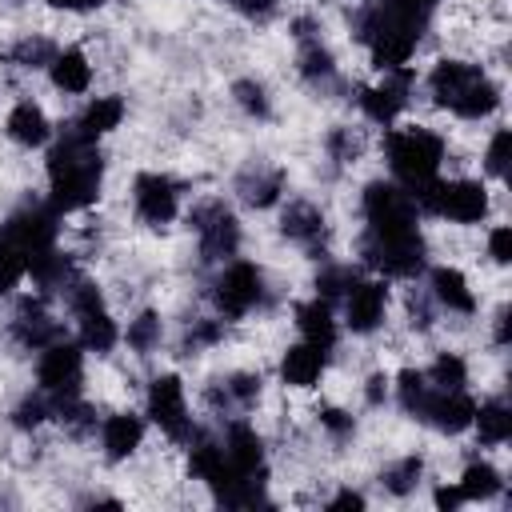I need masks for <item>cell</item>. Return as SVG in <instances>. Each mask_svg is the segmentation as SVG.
Listing matches in <instances>:
<instances>
[{
  "instance_id": "1",
  "label": "cell",
  "mask_w": 512,
  "mask_h": 512,
  "mask_svg": "<svg viewBox=\"0 0 512 512\" xmlns=\"http://www.w3.org/2000/svg\"><path fill=\"white\" fill-rule=\"evenodd\" d=\"M416 100L424 116H436L452 128L480 132L504 116L508 104V72L492 68L484 56L436 48L420 60Z\"/></svg>"
},
{
  "instance_id": "2",
  "label": "cell",
  "mask_w": 512,
  "mask_h": 512,
  "mask_svg": "<svg viewBox=\"0 0 512 512\" xmlns=\"http://www.w3.org/2000/svg\"><path fill=\"white\" fill-rule=\"evenodd\" d=\"M112 168H116L112 164V144H96V140L80 136L76 128H68L60 120L56 140L36 160L40 196L60 220H72V216L92 212L108 200Z\"/></svg>"
},
{
  "instance_id": "3",
  "label": "cell",
  "mask_w": 512,
  "mask_h": 512,
  "mask_svg": "<svg viewBox=\"0 0 512 512\" xmlns=\"http://www.w3.org/2000/svg\"><path fill=\"white\" fill-rule=\"evenodd\" d=\"M200 188V180L192 172H184L180 164H160V160H140L124 172V184L112 200V208L120 212L128 236L140 240H172L180 232L188 196Z\"/></svg>"
},
{
  "instance_id": "4",
  "label": "cell",
  "mask_w": 512,
  "mask_h": 512,
  "mask_svg": "<svg viewBox=\"0 0 512 512\" xmlns=\"http://www.w3.org/2000/svg\"><path fill=\"white\" fill-rule=\"evenodd\" d=\"M452 148L456 140L444 120L412 112L392 128L376 132V168L396 184H404L408 192H420L424 184H432L452 168Z\"/></svg>"
},
{
  "instance_id": "5",
  "label": "cell",
  "mask_w": 512,
  "mask_h": 512,
  "mask_svg": "<svg viewBox=\"0 0 512 512\" xmlns=\"http://www.w3.org/2000/svg\"><path fill=\"white\" fill-rule=\"evenodd\" d=\"M268 236L300 268H312V264L344 252V228H340L332 192H316V188H300V184L268 216Z\"/></svg>"
},
{
  "instance_id": "6",
  "label": "cell",
  "mask_w": 512,
  "mask_h": 512,
  "mask_svg": "<svg viewBox=\"0 0 512 512\" xmlns=\"http://www.w3.org/2000/svg\"><path fill=\"white\" fill-rule=\"evenodd\" d=\"M504 192L500 184H488L476 172H444L432 184H424L416 196L420 216L428 228H452V232H480L488 220L508 216L504 212Z\"/></svg>"
},
{
  "instance_id": "7",
  "label": "cell",
  "mask_w": 512,
  "mask_h": 512,
  "mask_svg": "<svg viewBox=\"0 0 512 512\" xmlns=\"http://www.w3.org/2000/svg\"><path fill=\"white\" fill-rule=\"evenodd\" d=\"M136 404L148 416L152 436L164 448H176L180 452L204 428V416H200L196 396H192V376H188V368H180L172 360H160V364H152L144 372L140 392H136Z\"/></svg>"
},
{
  "instance_id": "8",
  "label": "cell",
  "mask_w": 512,
  "mask_h": 512,
  "mask_svg": "<svg viewBox=\"0 0 512 512\" xmlns=\"http://www.w3.org/2000/svg\"><path fill=\"white\" fill-rule=\"evenodd\" d=\"M296 160L284 152H268V148H248L236 160H228L220 188L228 192V200L252 220V216H272L280 208V200L296 188Z\"/></svg>"
},
{
  "instance_id": "9",
  "label": "cell",
  "mask_w": 512,
  "mask_h": 512,
  "mask_svg": "<svg viewBox=\"0 0 512 512\" xmlns=\"http://www.w3.org/2000/svg\"><path fill=\"white\" fill-rule=\"evenodd\" d=\"M156 444L148 416L140 412L136 400H108L100 408V424L92 432V460L104 476H120L124 468H132L148 448Z\"/></svg>"
},
{
  "instance_id": "10",
  "label": "cell",
  "mask_w": 512,
  "mask_h": 512,
  "mask_svg": "<svg viewBox=\"0 0 512 512\" xmlns=\"http://www.w3.org/2000/svg\"><path fill=\"white\" fill-rule=\"evenodd\" d=\"M392 312H396V284L364 268L336 296V320L348 344H376L392 328Z\"/></svg>"
},
{
  "instance_id": "11",
  "label": "cell",
  "mask_w": 512,
  "mask_h": 512,
  "mask_svg": "<svg viewBox=\"0 0 512 512\" xmlns=\"http://www.w3.org/2000/svg\"><path fill=\"white\" fill-rule=\"evenodd\" d=\"M60 120H64V112H56L44 92H36V88L8 92L0 104V144L20 160L44 156V148L60 132Z\"/></svg>"
},
{
  "instance_id": "12",
  "label": "cell",
  "mask_w": 512,
  "mask_h": 512,
  "mask_svg": "<svg viewBox=\"0 0 512 512\" xmlns=\"http://www.w3.org/2000/svg\"><path fill=\"white\" fill-rule=\"evenodd\" d=\"M28 384L36 392H44L48 400H68V396H84L92 392V372H96V360L80 348V340L68 332L60 340H52L48 348H40L28 364Z\"/></svg>"
},
{
  "instance_id": "13",
  "label": "cell",
  "mask_w": 512,
  "mask_h": 512,
  "mask_svg": "<svg viewBox=\"0 0 512 512\" xmlns=\"http://www.w3.org/2000/svg\"><path fill=\"white\" fill-rule=\"evenodd\" d=\"M268 368H272V384H276L280 396L308 400V396L328 388L332 368H336V352L288 332L284 340H276V348L268 356Z\"/></svg>"
},
{
  "instance_id": "14",
  "label": "cell",
  "mask_w": 512,
  "mask_h": 512,
  "mask_svg": "<svg viewBox=\"0 0 512 512\" xmlns=\"http://www.w3.org/2000/svg\"><path fill=\"white\" fill-rule=\"evenodd\" d=\"M104 84V68H100V56L96 48L76 32V36H64L56 56L48 60L44 76H40V88L52 104H60L64 112L72 104H80L84 96H92L96 88Z\"/></svg>"
},
{
  "instance_id": "15",
  "label": "cell",
  "mask_w": 512,
  "mask_h": 512,
  "mask_svg": "<svg viewBox=\"0 0 512 512\" xmlns=\"http://www.w3.org/2000/svg\"><path fill=\"white\" fill-rule=\"evenodd\" d=\"M452 484L464 508H504L508 504V464L504 452H484L468 440L452 444Z\"/></svg>"
},
{
  "instance_id": "16",
  "label": "cell",
  "mask_w": 512,
  "mask_h": 512,
  "mask_svg": "<svg viewBox=\"0 0 512 512\" xmlns=\"http://www.w3.org/2000/svg\"><path fill=\"white\" fill-rule=\"evenodd\" d=\"M172 352V308L160 296H144L120 312V356L152 368Z\"/></svg>"
},
{
  "instance_id": "17",
  "label": "cell",
  "mask_w": 512,
  "mask_h": 512,
  "mask_svg": "<svg viewBox=\"0 0 512 512\" xmlns=\"http://www.w3.org/2000/svg\"><path fill=\"white\" fill-rule=\"evenodd\" d=\"M224 112L244 124V128H280L284 120V96L280 84L264 72V68H236L224 80V96H220Z\"/></svg>"
},
{
  "instance_id": "18",
  "label": "cell",
  "mask_w": 512,
  "mask_h": 512,
  "mask_svg": "<svg viewBox=\"0 0 512 512\" xmlns=\"http://www.w3.org/2000/svg\"><path fill=\"white\" fill-rule=\"evenodd\" d=\"M132 116H136L132 92L120 84H100L92 96H84L80 104H72L64 112V124L96 144H116L132 128Z\"/></svg>"
},
{
  "instance_id": "19",
  "label": "cell",
  "mask_w": 512,
  "mask_h": 512,
  "mask_svg": "<svg viewBox=\"0 0 512 512\" xmlns=\"http://www.w3.org/2000/svg\"><path fill=\"white\" fill-rule=\"evenodd\" d=\"M284 324H288L292 336L312 340V344H320L328 352H340V344H344V332H340V320H336V304L316 296V292H308V288H300L284 304Z\"/></svg>"
},
{
  "instance_id": "20",
  "label": "cell",
  "mask_w": 512,
  "mask_h": 512,
  "mask_svg": "<svg viewBox=\"0 0 512 512\" xmlns=\"http://www.w3.org/2000/svg\"><path fill=\"white\" fill-rule=\"evenodd\" d=\"M468 444H476L484 452H508V444H512V400H508L504 384H484L480 388Z\"/></svg>"
},
{
  "instance_id": "21",
  "label": "cell",
  "mask_w": 512,
  "mask_h": 512,
  "mask_svg": "<svg viewBox=\"0 0 512 512\" xmlns=\"http://www.w3.org/2000/svg\"><path fill=\"white\" fill-rule=\"evenodd\" d=\"M508 160H512V128L500 116L472 136V172L484 176L488 184L508 188Z\"/></svg>"
},
{
  "instance_id": "22",
  "label": "cell",
  "mask_w": 512,
  "mask_h": 512,
  "mask_svg": "<svg viewBox=\"0 0 512 512\" xmlns=\"http://www.w3.org/2000/svg\"><path fill=\"white\" fill-rule=\"evenodd\" d=\"M28 264H32L28 248L0 224V304L28 288Z\"/></svg>"
},
{
  "instance_id": "23",
  "label": "cell",
  "mask_w": 512,
  "mask_h": 512,
  "mask_svg": "<svg viewBox=\"0 0 512 512\" xmlns=\"http://www.w3.org/2000/svg\"><path fill=\"white\" fill-rule=\"evenodd\" d=\"M204 4H212V8H224V12H232L240 0H204Z\"/></svg>"
},
{
  "instance_id": "24",
  "label": "cell",
  "mask_w": 512,
  "mask_h": 512,
  "mask_svg": "<svg viewBox=\"0 0 512 512\" xmlns=\"http://www.w3.org/2000/svg\"><path fill=\"white\" fill-rule=\"evenodd\" d=\"M340 4H368V0H340Z\"/></svg>"
}]
</instances>
